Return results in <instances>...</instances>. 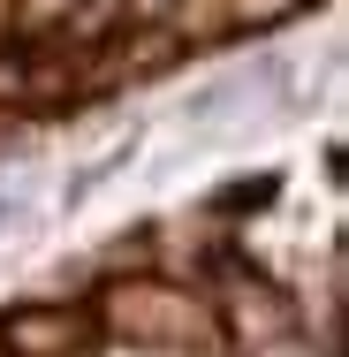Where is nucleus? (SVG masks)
Listing matches in <instances>:
<instances>
[{
    "label": "nucleus",
    "mask_w": 349,
    "mask_h": 357,
    "mask_svg": "<svg viewBox=\"0 0 349 357\" xmlns=\"http://www.w3.org/2000/svg\"><path fill=\"white\" fill-rule=\"evenodd\" d=\"M23 213H31V198H23V183H0V243L23 228Z\"/></svg>",
    "instance_id": "1"
}]
</instances>
